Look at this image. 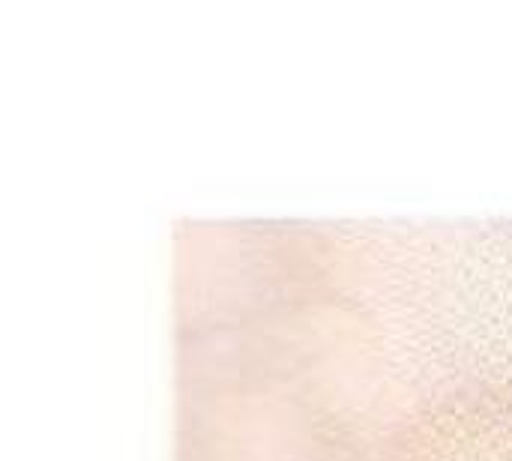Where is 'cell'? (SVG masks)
Returning <instances> with one entry per match:
<instances>
[{
	"instance_id": "obj_1",
	"label": "cell",
	"mask_w": 512,
	"mask_h": 461,
	"mask_svg": "<svg viewBox=\"0 0 512 461\" xmlns=\"http://www.w3.org/2000/svg\"><path fill=\"white\" fill-rule=\"evenodd\" d=\"M348 384L282 348L177 351L174 461H375Z\"/></svg>"
},
{
	"instance_id": "obj_2",
	"label": "cell",
	"mask_w": 512,
	"mask_h": 461,
	"mask_svg": "<svg viewBox=\"0 0 512 461\" xmlns=\"http://www.w3.org/2000/svg\"><path fill=\"white\" fill-rule=\"evenodd\" d=\"M357 303L345 249L315 225L183 219L174 228V345L285 336Z\"/></svg>"
},
{
	"instance_id": "obj_3",
	"label": "cell",
	"mask_w": 512,
	"mask_h": 461,
	"mask_svg": "<svg viewBox=\"0 0 512 461\" xmlns=\"http://www.w3.org/2000/svg\"><path fill=\"white\" fill-rule=\"evenodd\" d=\"M375 461H512V378H477L402 411Z\"/></svg>"
}]
</instances>
